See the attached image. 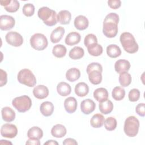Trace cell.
I'll return each mask as SVG.
<instances>
[{"label": "cell", "instance_id": "1", "mask_svg": "<svg viewBox=\"0 0 145 145\" xmlns=\"http://www.w3.org/2000/svg\"><path fill=\"white\" fill-rule=\"evenodd\" d=\"M118 22L119 16L116 13L110 12L105 16L103 22V32L106 37L113 38L117 35Z\"/></svg>", "mask_w": 145, "mask_h": 145}, {"label": "cell", "instance_id": "2", "mask_svg": "<svg viewBox=\"0 0 145 145\" xmlns=\"http://www.w3.org/2000/svg\"><path fill=\"white\" fill-rule=\"evenodd\" d=\"M120 40L123 49L127 53L133 54L138 50V45L131 33L128 32L122 33L120 36Z\"/></svg>", "mask_w": 145, "mask_h": 145}, {"label": "cell", "instance_id": "3", "mask_svg": "<svg viewBox=\"0 0 145 145\" xmlns=\"http://www.w3.org/2000/svg\"><path fill=\"white\" fill-rule=\"evenodd\" d=\"M37 15L39 18L48 26H53L57 23L56 12L48 7L44 6L40 8L38 10Z\"/></svg>", "mask_w": 145, "mask_h": 145}, {"label": "cell", "instance_id": "4", "mask_svg": "<svg viewBox=\"0 0 145 145\" xmlns=\"http://www.w3.org/2000/svg\"><path fill=\"white\" fill-rule=\"evenodd\" d=\"M139 125V121L136 117H128L124 123L123 130L125 134L129 137H135L138 133Z\"/></svg>", "mask_w": 145, "mask_h": 145}, {"label": "cell", "instance_id": "5", "mask_svg": "<svg viewBox=\"0 0 145 145\" xmlns=\"http://www.w3.org/2000/svg\"><path fill=\"white\" fill-rule=\"evenodd\" d=\"M12 106L20 113H24L29 110L32 106V100L27 95L16 97L12 101Z\"/></svg>", "mask_w": 145, "mask_h": 145}, {"label": "cell", "instance_id": "6", "mask_svg": "<svg viewBox=\"0 0 145 145\" xmlns=\"http://www.w3.org/2000/svg\"><path fill=\"white\" fill-rule=\"evenodd\" d=\"M18 82L28 87H34L36 84V78L33 72L28 69L21 70L18 74Z\"/></svg>", "mask_w": 145, "mask_h": 145}, {"label": "cell", "instance_id": "7", "mask_svg": "<svg viewBox=\"0 0 145 145\" xmlns=\"http://www.w3.org/2000/svg\"><path fill=\"white\" fill-rule=\"evenodd\" d=\"M30 44L34 49L40 51L44 50L48 46V42L44 34L37 33L31 36Z\"/></svg>", "mask_w": 145, "mask_h": 145}, {"label": "cell", "instance_id": "8", "mask_svg": "<svg viewBox=\"0 0 145 145\" xmlns=\"http://www.w3.org/2000/svg\"><path fill=\"white\" fill-rule=\"evenodd\" d=\"M6 42L10 45L18 47L23 43V38L18 32L15 31L8 32L5 36Z\"/></svg>", "mask_w": 145, "mask_h": 145}, {"label": "cell", "instance_id": "9", "mask_svg": "<svg viewBox=\"0 0 145 145\" xmlns=\"http://www.w3.org/2000/svg\"><path fill=\"white\" fill-rule=\"evenodd\" d=\"M18 134V129L14 124L5 123L1 126V134L3 137L7 138H15Z\"/></svg>", "mask_w": 145, "mask_h": 145}, {"label": "cell", "instance_id": "10", "mask_svg": "<svg viewBox=\"0 0 145 145\" xmlns=\"http://www.w3.org/2000/svg\"><path fill=\"white\" fill-rule=\"evenodd\" d=\"M15 24L14 18L10 15H2L0 16V28L2 31L12 29Z\"/></svg>", "mask_w": 145, "mask_h": 145}, {"label": "cell", "instance_id": "11", "mask_svg": "<svg viewBox=\"0 0 145 145\" xmlns=\"http://www.w3.org/2000/svg\"><path fill=\"white\" fill-rule=\"evenodd\" d=\"M96 107L95 102L90 99H87L83 100L80 104V109L83 113L84 114H89L93 112Z\"/></svg>", "mask_w": 145, "mask_h": 145}, {"label": "cell", "instance_id": "12", "mask_svg": "<svg viewBox=\"0 0 145 145\" xmlns=\"http://www.w3.org/2000/svg\"><path fill=\"white\" fill-rule=\"evenodd\" d=\"M49 89L47 87L44 85H38L33 89V94L34 96L38 99H44L49 95Z\"/></svg>", "mask_w": 145, "mask_h": 145}, {"label": "cell", "instance_id": "13", "mask_svg": "<svg viewBox=\"0 0 145 145\" xmlns=\"http://www.w3.org/2000/svg\"><path fill=\"white\" fill-rule=\"evenodd\" d=\"M130 66V63L126 59H118L114 64L115 70L119 74L127 72L129 70Z\"/></svg>", "mask_w": 145, "mask_h": 145}, {"label": "cell", "instance_id": "14", "mask_svg": "<svg viewBox=\"0 0 145 145\" xmlns=\"http://www.w3.org/2000/svg\"><path fill=\"white\" fill-rule=\"evenodd\" d=\"M78 103L74 97H69L65 100L64 107L68 113H73L77 109Z\"/></svg>", "mask_w": 145, "mask_h": 145}, {"label": "cell", "instance_id": "15", "mask_svg": "<svg viewBox=\"0 0 145 145\" xmlns=\"http://www.w3.org/2000/svg\"><path fill=\"white\" fill-rule=\"evenodd\" d=\"M74 23L75 27L79 31H83L87 29L89 25L88 19L84 15H79L76 16Z\"/></svg>", "mask_w": 145, "mask_h": 145}, {"label": "cell", "instance_id": "16", "mask_svg": "<svg viewBox=\"0 0 145 145\" xmlns=\"http://www.w3.org/2000/svg\"><path fill=\"white\" fill-rule=\"evenodd\" d=\"M1 114L3 120L7 122H10L15 118V111L8 106L3 107L1 110Z\"/></svg>", "mask_w": 145, "mask_h": 145}, {"label": "cell", "instance_id": "17", "mask_svg": "<svg viewBox=\"0 0 145 145\" xmlns=\"http://www.w3.org/2000/svg\"><path fill=\"white\" fill-rule=\"evenodd\" d=\"M81 40L80 35L76 32H71L69 33L66 37L65 41L66 45L69 46L78 44Z\"/></svg>", "mask_w": 145, "mask_h": 145}, {"label": "cell", "instance_id": "18", "mask_svg": "<svg viewBox=\"0 0 145 145\" xmlns=\"http://www.w3.org/2000/svg\"><path fill=\"white\" fill-rule=\"evenodd\" d=\"M67 130L65 126L61 124H57L53 126L51 129V134L54 137L61 138L65 136Z\"/></svg>", "mask_w": 145, "mask_h": 145}, {"label": "cell", "instance_id": "19", "mask_svg": "<svg viewBox=\"0 0 145 145\" xmlns=\"http://www.w3.org/2000/svg\"><path fill=\"white\" fill-rule=\"evenodd\" d=\"M57 22L60 24L66 25L70 23L71 19V14L68 10H61L57 15Z\"/></svg>", "mask_w": 145, "mask_h": 145}, {"label": "cell", "instance_id": "20", "mask_svg": "<svg viewBox=\"0 0 145 145\" xmlns=\"http://www.w3.org/2000/svg\"><path fill=\"white\" fill-rule=\"evenodd\" d=\"M65 28L62 27H58L55 28L50 34V41L52 42H58L62 39L65 34Z\"/></svg>", "mask_w": 145, "mask_h": 145}, {"label": "cell", "instance_id": "21", "mask_svg": "<svg viewBox=\"0 0 145 145\" xmlns=\"http://www.w3.org/2000/svg\"><path fill=\"white\" fill-rule=\"evenodd\" d=\"M40 110L43 116L49 117L51 116L54 112V105L53 103L50 101H44L40 105Z\"/></svg>", "mask_w": 145, "mask_h": 145}, {"label": "cell", "instance_id": "22", "mask_svg": "<svg viewBox=\"0 0 145 145\" xmlns=\"http://www.w3.org/2000/svg\"><path fill=\"white\" fill-rule=\"evenodd\" d=\"M43 136V131L38 126H33L30 128L27 132L28 139L40 140Z\"/></svg>", "mask_w": 145, "mask_h": 145}, {"label": "cell", "instance_id": "23", "mask_svg": "<svg viewBox=\"0 0 145 145\" xmlns=\"http://www.w3.org/2000/svg\"><path fill=\"white\" fill-rule=\"evenodd\" d=\"M93 97L98 102H103L108 99V92L104 88H98L94 91Z\"/></svg>", "mask_w": 145, "mask_h": 145}, {"label": "cell", "instance_id": "24", "mask_svg": "<svg viewBox=\"0 0 145 145\" xmlns=\"http://www.w3.org/2000/svg\"><path fill=\"white\" fill-rule=\"evenodd\" d=\"M57 91L58 93L61 96H67L70 94L71 88L69 84L62 82L57 84Z\"/></svg>", "mask_w": 145, "mask_h": 145}, {"label": "cell", "instance_id": "25", "mask_svg": "<svg viewBox=\"0 0 145 145\" xmlns=\"http://www.w3.org/2000/svg\"><path fill=\"white\" fill-rule=\"evenodd\" d=\"M89 92V87L84 82H79L75 87V93L79 97H84Z\"/></svg>", "mask_w": 145, "mask_h": 145}, {"label": "cell", "instance_id": "26", "mask_svg": "<svg viewBox=\"0 0 145 145\" xmlns=\"http://www.w3.org/2000/svg\"><path fill=\"white\" fill-rule=\"evenodd\" d=\"M80 76V70L75 67L70 68L66 73V78L69 82H73L77 80Z\"/></svg>", "mask_w": 145, "mask_h": 145}, {"label": "cell", "instance_id": "27", "mask_svg": "<svg viewBox=\"0 0 145 145\" xmlns=\"http://www.w3.org/2000/svg\"><path fill=\"white\" fill-rule=\"evenodd\" d=\"M99 106L100 112L104 114H108L111 113L113 109V104L112 102L108 99L103 102H100Z\"/></svg>", "mask_w": 145, "mask_h": 145}, {"label": "cell", "instance_id": "28", "mask_svg": "<svg viewBox=\"0 0 145 145\" xmlns=\"http://www.w3.org/2000/svg\"><path fill=\"white\" fill-rule=\"evenodd\" d=\"M106 53L109 57L115 58L121 54V50L118 45L110 44L106 47Z\"/></svg>", "mask_w": 145, "mask_h": 145}, {"label": "cell", "instance_id": "29", "mask_svg": "<svg viewBox=\"0 0 145 145\" xmlns=\"http://www.w3.org/2000/svg\"><path fill=\"white\" fill-rule=\"evenodd\" d=\"M104 117L102 114L97 113L94 114L90 120V124L92 126V127L94 128H99L102 127V126L104 124Z\"/></svg>", "mask_w": 145, "mask_h": 145}, {"label": "cell", "instance_id": "30", "mask_svg": "<svg viewBox=\"0 0 145 145\" xmlns=\"http://www.w3.org/2000/svg\"><path fill=\"white\" fill-rule=\"evenodd\" d=\"M88 75V79L90 82L95 85L100 84L102 80V74L101 72L99 70H92Z\"/></svg>", "mask_w": 145, "mask_h": 145}, {"label": "cell", "instance_id": "31", "mask_svg": "<svg viewBox=\"0 0 145 145\" xmlns=\"http://www.w3.org/2000/svg\"><path fill=\"white\" fill-rule=\"evenodd\" d=\"M87 50L91 56L97 57L100 56L103 52V48L102 46L97 43H94L87 47Z\"/></svg>", "mask_w": 145, "mask_h": 145}, {"label": "cell", "instance_id": "32", "mask_svg": "<svg viewBox=\"0 0 145 145\" xmlns=\"http://www.w3.org/2000/svg\"><path fill=\"white\" fill-rule=\"evenodd\" d=\"M84 49L80 46H75L71 49L69 53V56L72 59H79L84 56Z\"/></svg>", "mask_w": 145, "mask_h": 145}, {"label": "cell", "instance_id": "33", "mask_svg": "<svg viewBox=\"0 0 145 145\" xmlns=\"http://www.w3.org/2000/svg\"><path fill=\"white\" fill-rule=\"evenodd\" d=\"M67 52L66 48L62 44H57L53 46L52 49L53 54L57 58H62L65 56Z\"/></svg>", "mask_w": 145, "mask_h": 145}, {"label": "cell", "instance_id": "34", "mask_svg": "<svg viewBox=\"0 0 145 145\" xmlns=\"http://www.w3.org/2000/svg\"><path fill=\"white\" fill-rule=\"evenodd\" d=\"M119 82L121 86L126 87L129 86L131 83L132 78L131 75L127 72H124L120 74L119 76Z\"/></svg>", "mask_w": 145, "mask_h": 145}, {"label": "cell", "instance_id": "35", "mask_svg": "<svg viewBox=\"0 0 145 145\" xmlns=\"http://www.w3.org/2000/svg\"><path fill=\"white\" fill-rule=\"evenodd\" d=\"M112 97L116 101H120L122 100L125 96V89L119 86L115 87L112 92Z\"/></svg>", "mask_w": 145, "mask_h": 145}, {"label": "cell", "instance_id": "36", "mask_svg": "<svg viewBox=\"0 0 145 145\" xmlns=\"http://www.w3.org/2000/svg\"><path fill=\"white\" fill-rule=\"evenodd\" d=\"M104 127L108 131H113L116 129L117 125V120L113 117H108L104 122Z\"/></svg>", "mask_w": 145, "mask_h": 145}, {"label": "cell", "instance_id": "37", "mask_svg": "<svg viewBox=\"0 0 145 145\" xmlns=\"http://www.w3.org/2000/svg\"><path fill=\"white\" fill-rule=\"evenodd\" d=\"M20 7L19 2L16 0H10L9 3L4 6L5 9L9 12H15L17 11Z\"/></svg>", "mask_w": 145, "mask_h": 145}, {"label": "cell", "instance_id": "38", "mask_svg": "<svg viewBox=\"0 0 145 145\" xmlns=\"http://www.w3.org/2000/svg\"><path fill=\"white\" fill-rule=\"evenodd\" d=\"M23 13L26 16H32L35 12V6L32 3H26L23 7Z\"/></svg>", "mask_w": 145, "mask_h": 145}, {"label": "cell", "instance_id": "39", "mask_svg": "<svg viewBox=\"0 0 145 145\" xmlns=\"http://www.w3.org/2000/svg\"><path fill=\"white\" fill-rule=\"evenodd\" d=\"M140 93L138 89L133 88L131 89L129 92V95H128L129 100L132 102L137 101L140 98Z\"/></svg>", "mask_w": 145, "mask_h": 145}, {"label": "cell", "instance_id": "40", "mask_svg": "<svg viewBox=\"0 0 145 145\" xmlns=\"http://www.w3.org/2000/svg\"><path fill=\"white\" fill-rule=\"evenodd\" d=\"M94 43H97V39L96 36L92 33L88 34L84 38V45L87 47L88 46L93 44Z\"/></svg>", "mask_w": 145, "mask_h": 145}, {"label": "cell", "instance_id": "41", "mask_svg": "<svg viewBox=\"0 0 145 145\" xmlns=\"http://www.w3.org/2000/svg\"><path fill=\"white\" fill-rule=\"evenodd\" d=\"M99 70L100 72H102L103 71V67L102 66L97 62H92L90 64H89L87 67V73L89 74L91 71L92 70Z\"/></svg>", "mask_w": 145, "mask_h": 145}, {"label": "cell", "instance_id": "42", "mask_svg": "<svg viewBox=\"0 0 145 145\" xmlns=\"http://www.w3.org/2000/svg\"><path fill=\"white\" fill-rule=\"evenodd\" d=\"M136 113L141 117L145 116V104L144 103L138 104L135 108Z\"/></svg>", "mask_w": 145, "mask_h": 145}, {"label": "cell", "instance_id": "43", "mask_svg": "<svg viewBox=\"0 0 145 145\" xmlns=\"http://www.w3.org/2000/svg\"><path fill=\"white\" fill-rule=\"evenodd\" d=\"M0 83L1 87H3L7 83V75L5 71L2 69H0Z\"/></svg>", "mask_w": 145, "mask_h": 145}, {"label": "cell", "instance_id": "44", "mask_svg": "<svg viewBox=\"0 0 145 145\" xmlns=\"http://www.w3.org/2000/svg\"><path fill=\"white\" fill-rule=\"evenodd\" d=\"M108 4L111 8L117 9L121 5V1L120 0H109Z\"/></svg>", "mask_w": 145, "mask_h": 145}, {"label": "cell", "instance_id": "45", "mask_svg": "<svg viewBox=\"0 0 145 145\" xmlns=\"http://www.w3.org/2000/svg\"><path fill=\"white\" fill-rule=\"evenodd\" d=\"M62 143H63V145H69V144L76 145V144H78V142L76 141L75 139H72V138H70L65 139L63 140Z\"/></svg>", "mask_w": 145, "mask_h": 145}, {"label": "cell", "instance_id": "46", "mask_svg": "<svg viewBox=\"0 0 145 145\" xmlns=\"http://www.w3.org/2000/svg\"><path fill=\"white\" fill-rule=\"evenodd\" d=\"M26 144H34V145H40V142L39 140L28 139V140L25 143Z\"/></svg>", "mask_w": 145, "mask_h": 145}, {"label": "cell", "instance_id": "47", "mask_svg": "<svg viewBox=\"0 0 145 145\" xmlns=\"http://www.w3.org/2000/svg\"><path fill=\"white\" fill-rule=\"evenodd\" d=\"M44 145L45 144H48V145H50V144H56V145H58V143L57 142H56V140H48L47 142H45L44 143Z\"/></svg>", "mask_w": 145, "mask_h": 145}, {"label": "cell", "instance_id": "48", "mask_svg": "<svg viewBox=\"0 0 145 145\" xmlns=\"http://www.w3.org/2000/svg\"><path fill=\"white\" fill-rule=\"evenodd\" d=\"M3 141H4V142H2V141H1V142H0L1 144H3V143L6 144V143H7V144H12V143H11V142H8V141H7L6 140H3Z\"/></svg>", "mask_w": 145, "mask_h": 145}]
</instances>
